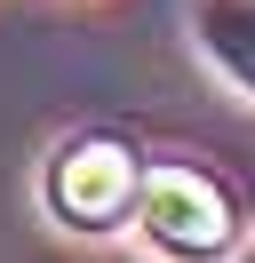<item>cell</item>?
Wrapping results in <instances>:
<instances>
[{
  "label": "cell",
  "mask_w": 255,
  "mask_h": 263,
  "mask_svg": "<svg viewBox=\"0 0 255 263\" xmlns=\"http://www.w3.org/2000/svg\"><path fill=\"white\" fill-rule=\"evenodd\" d=\"M128 208L143 215V239L175 263H215L239 239V208L207 167H143Z\"/></svg>",
  "instance_id": "obj_1"
},
{
  "label": "cell",
  "mask_w": 255,
  "mask_h": 263,
  "mask_svg": "<svg viewBox=\"0 0 255 263\" xmlns=\"http://www.w3.org/2000/svg\"><path fill=\"white\" fill-rule=\"evenodd\" d=\"M136 176H143L136 144H120V136H72L48 160V208L72 231H112L128 215V199H136Z\"/></svg>",
  "instance_id": "obj_2"
},
{
  "label": "cell",
  "mask_w": 255,
  "mask_h": 263,
  "mask_svg": "<svg viewBox=\"0 0 255 263\" xmlns=\"http://www.w3.org/2000/svg\"><path fill=\"white\" fill-rule=\"evenodd\" d=\"M191 32L215 56L223 80H231L239 96H255V0H199V8H191Z\"/></svg>",
  "instance_id": "obj_3"
},
{
  "label": "cell",
  "mask_w": 255,
  "mask_h": 263,
  "mask_svg": "<svg viewBox=\"0 0 255 263\" xmlns=\"http://www.w3.org/2000/svg\"><path fill=\"white\" fill-rule=\"evenodd\" d=\"M239 263H255V239H247V247H239Z\"/></svg>",
  "instance_id": "obj_4"
}]
</instances>
